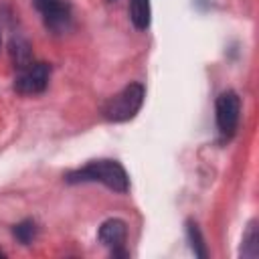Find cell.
Masks as SVG:
<instances>
[{
	"instance_id": "6da1fadb",
	"label": "cell",
	"mask_w": 259,
	"mask_h": 259,
	"mask_svg": "<svg viewBox=\"0 0 259 259\" xmlns=\"http://www.w3.org/2000/svg\"><path fill=\"white\" fill-rule=\"evenodd\" d=\"M65 182H69V184L99 182L119 194L130 190V176L117 160H91L83 168L69 170L65 174Z\"/></svg>"
},
{
	"instance_id": "7a4b0ae2",
	"label": "cell",
	"mask_w": 259,
	"mask_h": 259,
	"mask_svg": "<svg viewBox=\"0 0 259 259\" xmlns=\"http://www.w3.org/2000/svg\"><path fill=\"white\" fill-rule=\"evenodd\" d=\"M144 97H146V87L140 81H134V83L125 85L119 93H115L113 97H109L103 103L101 113H103V117L107 121H113V123L130 121L142 109Z\"/></svg>"
},
{
	"instance_id": "3957f363",
	"label": "cell",
	"mask_w": 259,
	"mask_h": 259,
	"mask_svg": "<svg viewBox=\"0 0 259 259\" xmlns=\"http://www.w3.org/2000/svg\"><path fill=\"white\" fill-rule=\"evenodd\" d=\"M217 130L225 140H231L241 119V99L235 91H223L214 101Z\"/></svg>"
},
{
	"instance_id": "277c9868",
	"label": "cell",
	"mask_w": 259,
	"mask_h": 259,
	"mask_svg": "<svg viewBox=\"0 0 259 259\" xmlns=\"http://www.w3.org/2000/svg\"><path fill=\"white\" fill-rule=\"evenodd\" d=\"M51 77V65L40 61H28L26 65L18 67L14 77V89L20 95H38L47 89Z\"/></svg>"
},
{
	"instance_id": "5b68a950",
	"label": "cell",
	"mask_w": 259,
	"mask_h": 259,
	"mask_svg": "<svg viewBox=\"0 0 259 259\" xmlns=\"http://www.w3.org/2000/svg\"><path fill=\"white\" fill-rule=\"evenodd\" d=\"M34 8L38 10L47 30L53 34H63L71 28V6L67 0H32Z\"/></svg>"
},
{
	"instance_id": "8992f818",
	"label": "cell",
	"mask_w": 259,
	"mask_h": 259,
	"mask_svg": "<svg viewBox=\"0 0 259 259\" xmlns=\"http://www.w3.org/2000/svg\"><path fill=\"white\" fill-rule=\"evenodd\" d=\"M125 237H127V227L121 219H107L101 223L97 231L99 243L111 249V257H127V251L123 249Z\"/></svg>"
},
{
	"instance_id": "52a82bcc",
	"label": "cell",
	"mask_w": 259,
	"mask_h": 259,
	"mask_svg": "<svg viewBox=\"0 0 259 259\" xmlns=\"http://www.w3.org/2000/svg\"><path fill=\"white\" fill-rule=\"evenodd\" d=\"M130 20L138 30H148L152 20L150 0H130Z\"/></svg>"
},
{
	"instance_id": "ba28073f",
	"label": "cell",
	"mask_w": 259,
	"mask_h": 259,
	"mask_svg": "<svg viewBox=\"0 0 259 259\" xmlns=\"http://www.w3.org/2000/svg\"><path fill=\"white\" fill-rule=\"evenodd\" d=\"M243 257H257L259 255V233H257V221H251L245 235H243V247H241Z\"/></svg>"
},
{
	"instance_id": "9c48e42d",
	"label": "cell",
	"mask_w": 259,
	"mask_h": 259,
	"mask_svg": "<svg viewBox=\"0 0 259 259\" xmlns=\"http://www.w3.org/2000/svg\"><path fill=\"white\" fill-rule=\"evenodd\" d=\"M186 235H188V241H190V247H192L194 255L200 257V259L208 257V251H206V245H204V237H202L198 225L192 219L186 221Z\"/></svg>"
},
{
	"instance_id": "30bf717a",
	"label": "cell",
	"mask_w": 259,
	"mask_h": 259,
	"mask_svg": "<svg viewBox=\"0 0 259 259\" xmlns=\"http://www.w3.org/2000/svg\"><path fill=\"white\" fill-rule=\"evenodd\" d=\"M36 231H38V229H36V223H34L32 219H24V221H20L18 225H14L12 235L16 237V241H18V243L28 245V243H32V241H34Z\"/></svg>"
},
{
	"instance_id": "8fae6325",
	"label": "cell",
	"mask_w": 259,
	"mask_h": 259,
	"mask_svg": "<svg viewBox=\"0 0 259 259\" xmlns=\"http://www.w3.org/2000/svg\"><path fill=\"white\" fill-rule=\"evenodd\" d=\"M0 257H4V253H2V251H0Z\"/></svg>"
},
{
	"instance_id": "7c38bea8",
	"label": "cell",
	"mask_w": 259,
	"mask_h": 259,
	"mask_svg": "<svg viewBox=\"0 0 259 259\" xmlns=\"http://www.w3.org/2000/svg\"><path fill=\"white\" fill-rule=\"evenodd\" d=\"M107 2H115V0H107Z\"/></svg>"
}]
</instances>
